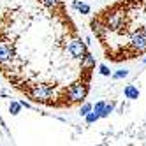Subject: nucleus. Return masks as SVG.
<instances>
[{"label": "nucleus", "instance_id": "nucleus-14", "mask_svg": "<svg viewBox=\"0 0 146 146\" xmlns=\"http://www.w3.org/2000/svg\"><path fill=\"white\" fill-rule=\"evenodd\" d=\"M104 106H106V102H104V100H99V102H95V106L92 108V111H93V113H97V114H99V118H100V113H102Z\"/></svg>", "mask_w": 146, "mask_h": 146}, {"label": "nucleus", "instance_id": "nucleus-13", "mask_svg": "<svg viewBox=\"0 0 146 146\" xmlns=\"http://www.w3.org/2000/svg\"><path fill=\"white\" fill-rule=\"evenodd\" d=\"M42 4L51 9H56V7H62V0H42Z\"/></svg>", "mask_w": 146, "mask_h": 146}, {"label": "nucleus", "instance_id": "nucleus-4", "mask_svg": "<svg viewBox=\"0 0 146 146\" xmlns=\"http://www.w3.org/2000/svg\"><path fill=\"white\" fill-rule=\"evenodd\" d=\"M16 56V49L11 42H0V65L11 64Z\"/></svg>", "mask_w": 146, "mask_h": 146}, {"label": "nucleus", "instance_id": "nucleus-16", "mask_svg": "<svg viewBox=\"0 0 146 146\" xmlns=\"http://www.w3.org/2000/svg\"><path fill=\"white\" fill-rule=\"evenodd\" d=\"M99 74L104 76V78H109V76H111V70H109L108 65H104V64H102V65H99Z\"/></svg>", "mask_w": 146, "mask_h": 146}, {"label": "nucleus", "instance_id": "nucleus-9", "mask_svg": "<svg viewBox=\"0 0 146 146\" xmlns=\"http://www.w3.org/2000/svg\"><path fill=\"white\" fill-rule=\"evenodd\" d=\"M114 108H116V102H106V106H104V109H102V113H100V118H108L109 114L114 111Z\"/></svg>", "mask_w": 146, "mask_h": 146}, {"label": "nucleus", "instance_id": "nucleus-12", "mask_svg": "<svg viewBox=\"0 0 146 146\" xmlns=\"http://www.w3.org/2000/svg\"><path fill=\"white\" fill-rule=\"evenodd\" d=\"M92 108H93V106H92L90 102H85V104L79 108V114H81V116H86L88 113H92Z\"/></svg>", "mask_w": 146, "mask_h": 146}, {"label": "nucleus", "instance_id": "nucleus-8", "mask_svg": "<svg viewBox=\"0 0 146 146\" xmlns=\"http://www.w3.org/2000/svg\"><path fill=\"white\" fill-rule=\"evenodd\" d=\"M72 9H76L79 14H90V11H92V7L85 2H81V0H74L72 2Z\"/></svg>", "mask_w": 146, "mask_h": 146}, {"label": "nucleus", "instance_id": "nucleus-6", "mask_svg": "<svg viewBox=\"0 0 146 146\" xmlns=\"http://www.w3.org/2000/svg\"><path fill=\"white\" fill-rule=\"evenodd\" d=\"M81 69L86 70V72H90L92 69H95V56H93L90 51H86L85 56L81 58Z\"/></svg>", "mask_w": 146, "mask_h": 146}, {"label": "nucleus", "instance_id": "nucleus-3", "mask_svg": "<svg viewBox=\"0 0 146 146\" xmlns=\"http://www.w3.org/2000/svg\"><path fill=\"white\" fill-rule=\"evenodd\" d=\"M88 51V46L83 42V40L79 37H74L69 42V53L72 58H76V60H81L83 56H85V53Z\"/></svg>", "mask_w": 146, "mask_h": 146}, {"label": "nucleus", "instance_id": "nucleus-18", "mask_svg": "<svg viewBox=\"0 0 146 146\" xmlns=\"http://www.w3.org/2000/svg\"><path fill=\"white\" fill-rule=\"evenodd\" d=\"M0 97H7V90H0Z\"/></svg>", "mask_w": 146, "mask_h": 146}, {"label": "nucleus", "instance_id": "nucleus-1", "mask_svg": "<svg viewBox=\"0 0 146 146\" xmlns=\"http://www.w3.org/2000/svg\"><path fill=\"white\" fill-rule=\"evenodd\" d=\"M90 92V85H88V79H79L76 83H72V85L67 88L65 92V97L69 99V104H76V102H83L86 99Z\"/></svg>", "mask_w": 146, "mask_h": 146}, {"label": "nucleus", "instance_id": "nucleus-11", "mask_svg": "<svg viewBox=\"0 0 146 146\" xmlns=\"http://www.w3.org/2000/svg\"><path fill=\"white\" fill-rule=\"evenodd\" d=\"M127 76H129V70H127V69H120V70H116V72H113V74H111V78H113L114 81L123 79V78H127Z\"/></svg>", "mask_w": 146, "mask_h": 146}, {"label": "nucleus", "instance_id": "nucleus-2", "mask_svg": "<svg viewBox=\"0 0 146 146\" xmlns=\"http://www.w3.org/2000/svg\"><path fill=\"white\" fill-rule=\"evenodd\" d=\"M28 95L34 102H51L55 95V88L51 85H46V83H39L28 90Z\"/></svg>", "mask_w": 146, "mask_h": 146}, {"label": "nucleus", "instance_id": "nucleus-19", "mask_svg": "<svg viewBox=\"0 0 146 146\" xmlns=\"http://www.w3.org/2000/svg\"><path fill=\"white\" fill-rule=\"evenodd\" d=\"M141 4H144V5H146V0H141Z\"/></svg>", "mask_w": 146, "mask_h": 146}, {"label": "nucleus", "instance_id": "nucleus-17", "mask_svg": "<svg viewBox=\"0 0 146 146\" xmlns=\"http://www.w3.org/2000/svg\"><path fill=\"white\" fill-rule=\"evenodd\" d=\"M19 104H21V108H27V109H30V108H32V106H30V104L27 102V100H18Z\"/></svg>", "mask_w": 146, "mask_h": 146}, {"label": "nucleus", "instance_id": "nucleus-7", "mask_svg": "<svg viewBox=\"0 0 146 146\" xmlns=\"http://www.w3.org/2000/svg\"><path fill=\"white\" fill-rule=\"evenodd\" d=\"M123 95H125V99H129V100H137L139 95H141V92H139V88L135 85H127L123 88Z\"/></svg>", "mask_w": 146, "mask_h": 146}, {"label": "nucleus", "instance_id": "nucleus-15", "mask_svg": "<svg viewBox=\"0 0 146 146\" xmlns=\"http://www.w3.org/2000/svg\"><path fill=\"white\" fill-rule=\"evenodd\" d=\"M97 120H99V114H97V113H93V111H92V113H88L86 116H85V121H86L88 125H92V123H95Z\"/></svg>", "mask_w": 146, "mask_h": 146}, {"label": "nucleus", "instance_id": "nucleus-20", "mask_svg": "<svg viewBox=\"0 0 146 146\" xmlns=\"http://www.w3.org/2000/svg\"><path fill=\"white\" fill-rule=\"evenodd\" d=\"M143 64H146V58H144V60H143Z\"/></svg>", "mask_w": 146, "mask_h": 146}, {"label": "nucleus", "instance_id": "nucleus-10", "mask_svg": "<svg viewBox=\"0 0 146 146\" xmlns=\"http://www.w3.org/2000/svg\"><path fill=\"white\" fill-rule=\"evenodd\" d=\"M19 111H21V104L18 100H11V104H9V113H11L13 116H18Z\"/></svg>", "mask_w": 146, "mask_h": 146}, {"label": "nucleus", "instance_id": "nucleus-5", "mask_svg": "<svg viewBox=\"0 0 146 146\" xmlns=\"http://www.w3.org/2000/svg\"><path fill=\"white\" fill-rule=\"evenodd\" d=\"M90 27H92V32L95 34V35H97L100 40H104V39H106V35H108V28H106V25L102 23V19H100V18L93 19Z\"/></svg>", "mask_w": 146, "mask_h": 146}]
</instances>
